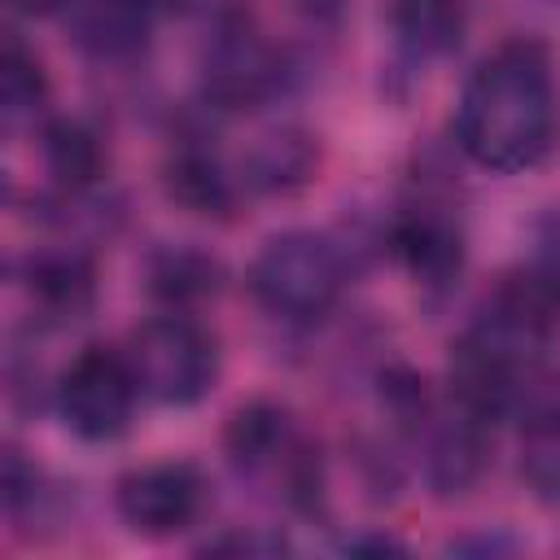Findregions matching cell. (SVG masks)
<instances>
[{"mask_svg": "<svg viewBox=\"0 0 560 560\" xmlns=\"http://www.w3.org/2000/svg\"><path fill=\"white\" fill-rule=\"evenodd\" d=\"M459 149L486 171L534 166L556 136V79L538 39H508L464 83L459 96Z\"/></svg>", "mask_w": 560, "mask_h": 560, "instance_id": "obj_1", "label": "cell"}, {"mask_svg": "<svg viewBox=\"0 0 560 560\" xmlns=\"http://www.w3.org/2000/svg\"><path fill=\"white\" fill-rule=\"evenodd\" d=\"M346 284V258L328 236L315 232H280L271 236L254 267L249 293L262 311L280 319H319L332 311Z\"/></svg>", "mask_w": 560, "mask_h": 560, "instance_id": "obj_2", "label": "cell"}, {"mask_svg": "<svg viewBox=\"0 0 560 560\" xmlns=\"http://www.w3.org/2000/svg\"><path fill=\"white\" fill-rule=\"evenodd\" d=\"M127 363L140 381V394L162 407H192L214 389L219 346L188 315H158L131 328Z\"/></svg>", "mask_w": 560, "mask_h": 560, "instance_id": "obj_3", "label": "cell"}, {"mask_svg": "<svg viewBox=\"0 0 560 560\" xmlns=\"http://www.w3.org/2000/svg\"><path fill=\"white\" fill-rule=\"evenodd\" d=\"M136 398L140 381L127 363V350L114 346H83L57 381V411L88 442H109L127 433Z\"/></svg>", "mask_w": 560, "mask_h": 560, "instance_id": "obj_4", "label": "cell"}, {"mask_svg": "<svg viewBox=\"0 0 560 560\" xmlns=\"http://www.w3.org/2000/svg\"><path fill=\"white\" fill-rule=\"evenodd\" d=\"M477 328L499 346H508L512 354H529L547 346V337L560 328V276L547 267L508 271L490 289Z\"/></svg>", "mask_w": 560, "mask_h": 560, "instance_id": "obj_5", "label": "cell"}, {"mask_svg": "<svg viewBox=\"0 0 560 560\" xmlns=\"http://www.w3.org/2000/svg\"><path fill=\"white\" fill-rule=\"evenodd\" d=\"M114 503H118V516L136 529V534H149V538H166V534H179L197 521L201 512V477L192 464H144V468H131L118 477V490H114Z\"/></svg>", "mask_w": 560, "mask_h": 560, "instance_id": "obj_6", "label": "cell"}, {"mask_svg": "<svg viewBox=\"0 0 560 560\" xmlns=\"http://www.w3.org/2000/svg\"><path fill=\"white\" fill-rule=\"evenodd\" d=\"M276 83H280V57L258 39V31L245 18L223 22L201 57L206 96L223 109H241L276 92Z\"/></svg>", "mask_w": 560, "mask_h": 560, "instance_id": "obj_7", "label": "cell"}, {"mask_svg": "<svg viewBox=\"0 0 560 560\" xmlns=\"http://www.w3.org/2000/svg\"><path fill=\"white\" fill-rule=\"evenodd\" d=\"M516 394H521V354H512L508 346H499L481 328L464 332L455 341V354H451L455 407L490 424L494 416H503L516 402Z\"/></svg>", "mask_w": 560, "mask_h": 560, "instance_id": "obj_8", "label": "cell"}, {"mask_svg": "<svg viewBox=\"0 0 560 560\" xmlns=\"http://www.w3.org/2000/svg\"><path fill=\"white\" fill-rule=\"evenodd\" d=\"M149 13L144 0H79L70 9V39L92 61H131L149 44Z\"/></svg>", "mask_w": 560, "mask_h": 560, "instance_id": "obj_9", "label": "cell"}, {"mask_svg": "<svg viewBox=\"0 0 560 560\" xmlns=\"http://www.w3.org/2000/svg\"><path fill=\"white\" fill-rule=\"evenodd\" d=\"M389 245L420 284H451L464 267V236L438 210H407L394 223Z\"/></svg>", "mask_w": 560, "mask_h": 560, "instance_id": "obj_10", "label": "cell"}, {"mask_svg": "<svg viewBox=\"0 0 560 560\" xmlns=\"http://www.w3.org/2000/svg\"><path fill=\"white\" fill-rule=\"evenodd\" d=\"M319 166V144L302 127H271L245 153V184L267 197H289L311 184Z\"/></svg>", "mask_w": 560, "mask_h": 560, "instance_id": "obj_11", "label": "cell"}, {"mask_svg": "<svg viewBox=\"0 0 560 560\" xmlns=\"http://www.w3.org/2000/svg\"><path fill=\"white\" fill-rule=\"evenodd\" d=\"M22 284H26L31 302L44 315L70 319V315H79V311L92 306L96 267L79 249H39V254H31L22 262Z\"/></svg>", "mask_w": 560, "mask_h": 560, "instance_id": "obj_12", "label": "cell"}, {"mask_svg": "<svg viewBox=\"0 0 560 560\" xmlns=\"http://www.w3.org/2000/svg\"><path fill=\"white\" fill-rule=\"evenodd\" d=\"M389 26L407 57H446L468 31V0H389Z\"/></svg>", "mask_w": 560, "mask_h": 560, "instance_id": "obj_13", "label": "cell"}, {"mask_svg": "<svg viewBox=\"0 0 560 560\" xmlns=\"http://www.w3.org/2000/svg\"><path fill=\"white\" fill-rule=\"evenodd\" d=\"M490 459V438H486V420L459 411L455 420H446L433 442H429V481L438 494H464L481 468Z\"/></svg>", "mask_w": 560, "mask_h": 560, "instance_id": "obj_14", "label": "cell"}, {"mask_svg": "<svg viewBox=\"0 0 560 560\" xmlns=\"http://www.w3.org/2000/svg\"><path fill=\"white\" fill-rule=\"evenodd\" d=\"M162 184H166V197L175 206H184L188 214H201V219H228L236 206L232 179L223 175V166L206 149H179L166 162Z\"/></svg>", "mask_w": 560, "mask_h": 560, "instance_id": "obj_15", "label": "cell"}, {"mask_svg": "<svg viewBox=\"0 0 560 560\" xmlns=\"http://www.w3.org/2000/svg\"><path fill=\"white\" fill-rule=\"evenodd\" d=\"M44 166L52 171V179L70 192L96 184V175L105 171V149H101V136L74 118H57L44 127Z\"/></svg>", "mask_w": 560, "mask_h": 560, "instance_id": "obj_16", "label": "cell"}, {"mask_svg": "<svg viewBox=\"0 0 560 560\" xmlns=\"http://www.w3.org/2000/svg\"><path fill=\"white\" fill-rule=\"evenodd\" d=\"M219 289V262L192 245H166L149 258V293L171 306H192Z\"/></svg>", "mask_w": 560, "mask_h": 560, "instance_id": "obj_17", "label": "cell"}, {"mask_svg": "<svg viewBox=\"0 0 560 560\" xmlns=\"http://www.w3.org/2000/svg\"><path fill=\"white\" fill-rule=\"evenodd\" d=\"M44 96H48V74L39 66V57L9 35L4 52H0V109H4V122L31 118L44 105Z\"/></svg>", "mask_w": 560, "mask_h": 560, "instance_id": "obj_18", "label": "cell"}, {"mask_svg": "<svg viewBox=\"0 0 560 560\" xmlns=\"http://www.w3.org/2000/svg\"><path fill=\"white\" fill-rule=\"evenodd\" d=\"M385 389H381V398H385V407L398 416V420H420L424 416V407H429V398H424V381L416 376V372H385V381H381Z\"/></svg>", "mask_w": 560, "mask_h": 560, "instance_id": "obj_19", "label": "cell"}, {"mask_svg": "<svg viewBox=\"0 0 560 560\" xmlns=\"http://www.w3.org/2000/svg\"><path fill=\"white\" fill-rule=\"evenodd\" d=\"M201 551H284V538H262V534H249V538H223V542H206Z\"/></svg>", "mask_w": 560, "mask_h": 560, "instance_id": "obj_20", "label": "cell"}, {"mask_svg": "<svg viewBox=\"0 0 560 560\" xmlns=\"http://www.w3.org/2000/svg\"><path fill=\"white\" fill-rule=\"evenodd\" d=\"M74 0H9V9L13 13H22V18H48V13H61V9H70Z\"/></svg>", "mask_w": 560, "mask_h": 560, "instance_id": "obj_21", "label": "cell"}, {"mask_svg": "<svg viewBox=\"0 0 560 560\" xmlns=\"http://www.w3.org/2000/svg\"><path fill=\"white\" fill-rule=\"evenodd\" d=\"M144 4H149L153 13H184L192 0H144Z\"/></svg>", "mask_w": 560, "mask_h": 560, "instance_id": "obj_22", "label": "cell"}]
</instances>
